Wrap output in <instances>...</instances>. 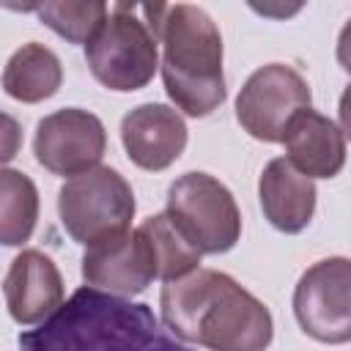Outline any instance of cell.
I'll return each instance as SVG.
<instances>
[{"label": "cell", "mask_w": 351, "mask_h": 351, "mask_svg": "<svg viewBox=\"0 0 351 351\" xmlns=\"http://www.w3.org/2000/svg\"><path fill=\"white\" fill-rule=\"evenodd\" d=\"M261 211L280 233H302L315 214V184L302 176L285 156L271 159L258 181Z\"/></svg>", "instance_id": "cell-14"}, {"label": "cell", "mask_w": 351, "mask_h": 351, "mask_svg": "<svg viewBox=\"0 0 351 351\" xmlns=\"http://www.w3.org/2000/svg\"><path fill=\"white\" fill-rule=\"evenodd\" d=\"M140 233L148 241L154 269H156V280L173 282V280H181V277H186L197 269L200 252L192 247V241L178 230V225L165 211L143 219Z\"/></svg>", "instance_id": "cell-17"}, {"label": "cell", "mask_w": 351, "mask_h": 351, "mask_svg": "<svg viewBox=\"0 0 351 351\" xmlns=\"http://www.w3.org/2000/svg\"><path fill=\"white\" fill-rule=\"evenodd\" d=\"M200 255H219L236 247L241 214L230 189L208 173H184L167 189V211Z\"/></svg>", "instance_id": "cell-6"}, {"label": "cell", "mask_w": 351, "mask_h": 351, "mask_svg": "<svg viewBox=\"0 0 351 351\" xmlns=\"http://www.w3.org/2000/svg\"><path fill=\"white\" fill-rule=\"evenodd\" d=\"M19 148H22V123L11 112L0 110V167L11 162L19 154Z\"/></svg>", "instance_id": "cell-19"}, {"label": "cell", "mask_w": 351, "mask_h": 351, "mask_svg": "<svg viewBox=\"0 0 351 351\" xmlns=\"http://www.w3.org/2000/svg\"><path fill=\"white\" fill-rule=\"evenodd\" d=\"M19 351H192L143 302L77 288L38 329L19 335Z\"/></svg>", "instance_id": "cell-2"}, {"label": "cell", "mask_w": 351, "mask_h": 351, "mask_svg": "<svg viewBox=\"0 0 351 351\" xmlns=\"http://www.w3.org/2000/svg\"><path fill=\"white\" fill-rule=\"evenodd\" d=\"M82 280L90 288H99L115 296L143 293L156 280V269L140 228L85 247Z\"/></svg>", "instance_id": "cell-10"}, {"label": "cell", "mask_w": 351, "mask_h": 351, "mask_svg": "<svg viewBox=\"0 0 351 351\" xmlns=\"http://www.w3.org/2000/svg\"><path fill=\"white\" fill-rule=\"evenodd\" d=\"M137 5L118 3L110 8L104 25L85 44L90 74L110 90L132 93L145 88L159 69L156 38L143 19L134 16Z\"/></svg>", "instance_id": "cell-5"}, {"label": "cell", "mask_w": 351, "mask_h": 351, "mask_svg": "<svg viewBox=\"0 0 351 351\" xmlns=\"http://www.w3.org/2000/svg\"><path fill=\"white\" fill-rule=\"evenodd\" d=\"M186 123L178 110L167 104H140L121 121V140L126 156L151 173L170 167L186 148Z\"/></svg>", "instance_id": "cell-11"}, {"label": "cell", "mask_w": 351, "mask_h": 351, "mask_svg": "<svg viewBox=\"0 0 351 351\" xmlns=\"http://www.w3.org/2000/svg\"><path fill=\"white\" fill-rule=\"evenodd\" d=\"M282 143L285 159L307 178H335L346 165L343 129L310 107L291 118Z\"/></svg>", "instance_id": "cell-13"}, {"label": "cell", "mask_w": 351, "mask_h": 351, "mask_svg": "<svg viewBox=\"0 0 351 351\" xmlns=\"http://www.w3.org/2000/svg\"><path fill=\"white\" fill-rule=\"evenodd\" d=\"M159 310L165 329L176 340L208 351H266L274 337L269 307L217 269H195L165 282Z\"/></svg>", "instance_id": "cell-1"}, {"label": "cell", "mask_w": 351, "mask_h": 351, "mask_svg": "<svg viewBox=\"0 0 351 351\" xmlns=\"http://www.w3.org/2000/svg\"><path fill=\"white\" fill-rule=\"evenodd\" d=\"M351 263L343 255L313 263L296 282L293 315L304 335L340 346L351 340Z\"/></svg>", "instance_id": "cell-8"}, {"label": "cell", "mask_w": 351, "mask_h": 351, "mask_svg": "<svg viewBox=\"0 0 351 351\" xmlns=\"http://www.w3.org/2000/svg\"><path fill=\"white\" fill-rule=\"evenodd\" d=\"M38 222V189L22 170L0 167V244L22 247Z\"/></svg>", "instance_id": "cell-16"}, {"label": "cell", "mask_w": 351, "mask_h": 351, "mask_svg": "<svg viewBox=\"0 0 351 351\" xmlns=\"http://www.w3.org/2000/svg\"><path fill=\"white\" fill-rule=\"evenodd\" d=\"M307 80L285 63L255 69L236 96V118L241 129L263 143H282L291 118L310 107Z\"/></svg>", "instance_id": "cell-7"}, {"label": "cell", "mask_w": 351, "mask_h": 351, "mask_svg": "<svg viewBox=\"0 0 351 351\" xmlns=\"http://www.w3.org/2000/svg\"><path fill=\"white\" fill-rule=\"evenodd\" d=\"M8 315L19 326L47 321L63 304V277L49 255L41 250H22L3 282Z\"/></svg>", "instance_id": "cell-12"}, {"label": "cell", "mask_w": 351, "mask_h": 351, "mask_svg": "<svg viewBox=\"0 0 351 351\" xmlns=\"http://www.w3.org/2000/svg\"><path fill=\"white\" fill-rule=\"evenodd\" d=\"M107 148L104 123L80 107H63L44 115L36 126L33 154L55 176H80L99 167Z\"/></svg>", "instance_id": "cell-9"}, {"label": "cell", "mask_w": 351, "mask_h": 351, "mask_svg": "<svg viewBox=\"0 0 351 351\" xmlns=\"http://www.w3.org/2000/svg\"><path fill=\"white\" fill-rule=\"evenodd\" d=\"M134 192L112 167H93L69 178L58 192L63 230L82 247L107 241L129 230L134 217Z\"/></svg>", "instance_id": "cell-4"}, {"label": "cell", "mask_w": 351, "mask_h": 351, "mask_svg": "<svg viewBox=\"0 0 351 351\" xmlns=\"http://www.w3.org/2000/svg\"><path fill=\"white\" fill-rule=\"evenodd\" d=\"M60 82H63L60 58L38 41L22 44L3 69V90L22 104H38L55 96L60 90Z\"/></svg>", "instance_id": "cell-15"}, {"label": "cell", "mask_w": 351, "mask_h": 351, "mask_svg": "<svg viewBox=\"0 0 351 351\" xmlns=\"http://www.w3.org/2000/svg\"><path fill=\"white\" fill-rule=\"evenodd\" d=\"M30 11H36V16L55 30L60 38L71 41V44H88L96 30L104 25L110 8L101 0H88V3H41V5H30Z\"/></svg>", "instance_id": "cell-18"}, {"label": "cell", "mask_w": 351, "mask_h": 351, "mask_svg": "<svg viewBox=\"0 0 351 351\" xmlns=\"http://www.w3.org/2000/svg\"><path fill=\"white\" fill-rule=\"evenodd\" d=\"M148 30L162 41V82L170 101L192 118L214 112L225 96L222 77V36L214 19L189 3L140 5Z\"/></svg>", "instance_id": "cell-3"}]
</instances>
